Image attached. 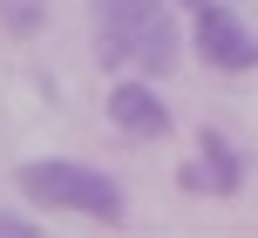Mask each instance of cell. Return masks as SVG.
Segmentation results:
<instances>
[{
	"label": "cell",
	"mask_w": 258,
	"mask_h": 238,
	"mask_svg": "<svg viewBox=\"0 0 258 238\" xmlns=\"http://www.w3.org/2000/svg\"><path fill=\"white\" fill-rule=\"evenodd\" d=\"M109 123H116L122 136H136V143H156V136H170V102L150 89V75H116Z\"/></svg>",
	"instance_id": "obj_5"
},
{
	"label": "cell",
	"mask_w": 258,
	"mask_h": 238,
	"mask_svg": "<svg viewBox=\"0 0 258 238\" xmlns=\"http://www.w3.org/2000/svg\"><path fill=\"white\" fill-rule=\"evenodd\" d=\"M21 191L41 211H75V218H95V225H116L122 218V184L109 170H95V163L34 157V163H21Z\"/></svg>",
	"instance_id": "obj_2"
},
{
	"label": "cell",
	"mask_w": 258,
	"mask_h": 238,
	"mask_svg": "<svg viewBox=\"0 0 258 238\" xmlns=\"http://www.w3.org/2000/svg\"><path fill=\"white\" fill-rule=\"evenodd\" d=\"M95 54L109 75H170L183 54L177 0H95Z\"/></svg>",
	"instance_id": "obj_1"
},
{
	"label": "cell",
	"mask_w": 258,
	"mask_h": 238,
	"mask_svg": "<svg viewBox=\"0 0 258 238\" xmlns=\"http://www.w3.org/2000/svg\"><path fill=\"white\" fill-rule=\"evenodd\" d=\"M177 7H183V14H197V7H211V0H177Z\"/></svg>",
	"instance_id": "obj_8"
},
{
	"label": "cell",
	"mask_w": 258,
	"mask_h": 238,
	"mask_svg": "<svg viewBox=\"0 0 258 238\" xmlns=\"http://www.w3.org/2000/svg\"><path fill=\"white\" fill-rule=\"evenodd\" d=\"M190 48H197V62L218 68V75H251L258 68V27L238 21V7L211 0V7L190 14Z\"/></svg>",
	"instance_id": "obj_3"
},
{
	"label": "cell",
	"mask_w": 258,
	"mask_h": 238,
	"mask_svg": "<svg viewBox=\"0 0 258 238\" xmlns=\"http://www.w3.org/2000/svg\"><path fill=\"white\" fill-rule=\"evenodd\" d=\"M177 184L204 191V198H238V191H245V150H231L224 130H204L197 136V163H183Z\"/></svg>",
	"instance_id": "obj_4"
},
{
	"label": "cell",
	"mask_w": 258,
	"mask_h": 238,
	"mask_svg": "<svg viewBox=\"0 0 258 238\" xmlns=\"http://www.w3.org/2000/svg\"><path fill=\"white\" fill-rule=\"evenodd\" d=\"M41 225H27V218H14V211H0V238H34Z\"/></svg>",
	"instance_id": "obj_7"
},
{
	"label": "cell",
	"mask_w": 258,
	"mask_h": 238,
	"mask_svg": "<svg viewBox=\"0 0 258 238\" xmlns=\"http://www.w3.org/2000/svg\"><path fill=\"white\" fill-rule=\"evenodd\" d=\"M0 27L21 41H34L41 27H48V0H0Z\"/></svg>",
	"instance_id": "obj_6"
}]
</instances>
